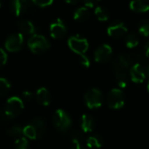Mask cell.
Wrapping results in <instances>:
<instances>
[{"instance_id": "cell-2", "label": "cell", "mask_w": 149, "mask_h": 149, "mask_svg": "<svg viewBox=\"0 0 149 149\" xmlns=\"http://www.w3.org/2000/svg\"><path fill=\"white\" fill-rule=\"evenodd\" d=\"M24 110V102L18 97H11L6 104L5 113L9 118H13L21 114Z\"/></svg>"}, {"instance_id": "cell-33", "label": "cell", "mask_w": 149, "mask_h": 149, "mask_svg": "<svg viewBox=\"0 0 149 149\" xmlns=\"http://www.w3.org/2000/svg\"><path fill=\"white\" fill-rule=\"evenodd\" d=\"M22 97H23L24 99H26V100H27V101H30V100L33 99V92H31V91H23Z\"/></svg>"}, {"instance_id": "cell-26", "label": "cell", "mask_w": 149, "mask_h": 149, "mask_svg": "<svg viewBox=\"0 0 149 149\" xmlns=\"http://www.w3.org/2000/svg\"><path fill=\"white\" fill-rule=\"evenodd\" d=\"M8 134H9V136H11L13 138H16V139H18L19 137H22V135H23V128H21L19 125L12 126L8 130Z\"/></svg>"}, {"instance_id": "cell-1", "label": "cell", "mask_w": 149, "mask_h": 149, "mask_svg": "<svg viewBox=\"0 0 149 149\" xmlns=\"http://www.w3.org/2000/svg\"><path fill=\"white\" fill-rule=\"evenodd\" d=\"M27 46L33 54H41L46 52L50 47V43L47 39L40 34H33L27 41Z\"/></svg>"}, {"instance_id": "cell-17", "label": "cell", "mask_w": 149, "mask_h": 149, "mask_svg": "<svg viewBox=\"0 0 149 149\" xmlns=\"http://www.w3.org/2000/svg\"><path fill=\"white\" fill-rule=\"evenodd\" d=\"M19 28L25 34L33 35V34H35V32H36V28H35L33 23L32 21L26 20V19L21 20L19 23Z\"/></svg>"}, {"instance_id": "cell-20", "label": "cell", "mask_w": 149, "mask_h": 149, "mask_svg": "<svg viewBox=\"0 0 149 149\" xmlns=\"http://www.w3.org/2000/svg\"><path fill=\"white\" fill-rule=\"evenodd\" d=\"M33 127V129L35 130L37 135H38V138H40L44 132H45V128H46V125H45V122L42 120V119H40V118H36V119H33V121H31L29 123Z\"/></svg>"}, {"instance_id": "cell-4", "label": "cell", "mask_w": 149, "mask_h": 149, "mask_svg": "<svg viewBox=\"0 0 149 149\" xmlns=\"http://www.w3.org/2000/svg\"><path fill=\"white\" fill-rule=\"evenodd\" d=\"M68 46L71 51L79 55L84 54L89 49V42L87 39L83 38L79 35H74L68 38Z\"/></svg>"}, {"instance_id": "cell-19", "label": "cell", "mask_w": 149, "mask_h": 149, "mask_svg": "<svg viewBox=\"0 0 149 149\" xmlns=\"http://www.w3.org/2000/svg\"><path fill=\"white\" fill-rule=\"evenodd\" d=\"M103 143L104 140L100 135H91L86 139V146L88 148H100Z\"/></svg>"}, {"instance_id": "cell-22", "label": "cell", "mask_w": 149, "mask_h": 149, "mask_svg": "<svg viewBox=\"0 0 149 149\" xmlns=\"http://www.w3.org/2000/svg\"><path fill=\"white\" fill-rule=\"evenodd\" d=\"M95 15L99 21H107L110 17L108 10L103 6H97L95 9Z\"/></svg>"}, {"instance_id": "cell-35", "label": "cell", "mask_w": 149, "mask_h": 149, "mask_svg": "<svg viewBox=\"0 0 149 149\" xmlns=\"http://www.w3.org/2000/svg\"><path fill=\"white\" fill-rule=\"evenodd\" d=\"M73 147L71 149H87L84 146L82 145V143H73Z\"/></svg>"}, {"instance_id": "cell-3", "label": "cell", "mask_w": 149, "mask_h": 149, "mask_svg": "<svg viewBox=\"0 0 149 149\" xmlns=\"http://www.w3.org/2000/svg\"><path fill=\"white\" fill-rule=\"evenodd\" d=\"M53 123L59 131L66 132L70 128L72 125V119L67 111L62 109H58L54 113Z\"/></svg>"}, {"instance_id": "cell-34", "label": "cell", "mask_w": 149, "mask_h": 149, "mask_svg": "<svg viewBox=\"0 0 149 149\" xmlns=\"http://www.w3.org/2000/svg\"><path fill=\"white\" fill-rule=\"evenodd\" d=\"M9 118L6 115L5 111L4 112H0V124L3 125L6 122V120H8Z\"/></svg>"}, {"instance_id": "cell-8", "label": "cell", "mask_w": 149, "mask_h": 149, "mask_svg": "<svg viewBox=\"0 0 149 149\" xmlns=\"http://www.w3.org/2000/svg\"><path fill=\"white\" fill-rule=\"evenodd\" d=\"M49 30L52 38L55 40L62 39L66 35L68 31L67 26L61 19H56L54 21H53L50 25Z\"/></svg>"}, {"instance_id": "cell-21", "label": "cell", "mask_w": 149, "mask_h": 149, "mask_svg": "<svg viewBox=\"0 0 149 149\" xmlns=\"http://www.w3.org/2000/svg\"><path fill=\"white\" fill-rule=\"evenodd\" d=\"M115 63H117L118 66H120L121 68L126 69L127 68H129L132 64V58L125 54H122L118 56V58L115 61Z\"/></svg>"}, {"instance_id": "cell-39", "label": "cell", "mask_w": 149, "mask_h": 149, "mask_svg": "<svg viewBox=\"0 0 149 149\" xmlns=\"http://www.w3.org/2000/svg\"><path fill=\"white\" fill-rule=\"evenodd\" d=\"M147 91H148V92H149V82H148V84H147Z\"/></svg>"}, {"instance_id": "cell-23", "label": "cell", "mask_w": 149, "mask_h": 149, "mask_svg": "<svg viewBox=\"0 0 149 149\" xmlns=\"http://www.w3.org/2000/svg\"><path fill=\"white\" fill-rule=\"evenodd\" d=\"M139 45V38L135 33H130L125 38V46L128 48H134Z\"/></svg>"}, {"instance_id": "cell-32", "label": "cell", "mask_w": 149, "mask_h": 149, "mask_svg": "<svg viewBox=\"0 0 149 149\" xmlns=\"http://www.w3.org/2000/svg\"><path fill=\"white\" fill-rule=\"evenodd\" d=\"M85 6L88 8H92L94 7L96 5H97V3L100 1V0H83Z\"/></svg>"}, {"instance_id": "cell-25", "label": "cell", "mask_w": 149, "mask_h": 149, "mask_svg": "<svg viewBox=\"0 0 149 149\" xmlns=\"http://www.w3.org/2000/svg\"><path fill=\"white\" fill-rule=\"evenodd\" d=\"M11 89V84L6 78L0 77V96L6 95Z\"/></svg>"}, {"instance_id": "cell-27", "label": "cell", "mask_w": 149, "mask_h": 149, "mask_svg": "<svg viewBox=\"0 0 149 149\" xmlns=\"http://www.w3.org/2000/svg\"><path fill=\"white\" fill-rule=\"evenodd\" d=\"M139 32L141 35L145 37L149 36V21L142 22L139 26Z\"/></svg>"}, {"instance_id": "cell-37", "label": "cell", "mask_w": 149, "mask_h": 149, "mask_svg": "<svg viewBox=\"0 0 149 149\" xmlns=\"http://www.w3.org/2000/svg\"><path fill=\"white\" fill-rule=\"evenodd\" d=\"M64 1L69 5H76L77 3H78L79 0H64Z\"/></svg>"}, {"instance_id": "cell-9", "label": "cell", "mask_w": 149, "mask_h": 149, "mask_svg": "<svg viewBox=\"0 0 149 149\" xmlns=\"http://www.w3.org/2000/svg\"><path fill=\"white\" fill-rule=\"evenodd\" d=\"M112 55V48L108 44L99 46L94 52V59L97 62H107Z\"/></svg>"}, {"instance_id": "cell-6", "label": "cell", "mask_w": 149, "mask_h": 149, "mask_svg": "<svg viewBox=\"0 0 149 149\" xmlns=\"http://www.w3.org/2000/svg\"><path fill=\"white\" fill-rule=\"evenodd\" d=\"M107 104L111 109L118 110L125 104V95L120 89H112L107 96Z\"/></svg>"}, {"instance_id": "cell-24", "label": "cell", "mask_w": 149, "mask_h": 149, "mask_svg": "<svg viewBox=\"0 0 149 149\" xmlns=\"http://www.w3.org/2000/svg\"><path fill=\"white\" fill-rule=\"evenodd\" d=\"M15 149H29V142L24 136L19 137L15 141Z\"/></svg>"}, {"instance_id": "cell-18", "label": "cell", "mask_w": 149, "mask_h": 149, "mask_svg": "<svg viewBox=\"0 0 149 149\" xmlns=\"http://www.w3.org/2000/svg\"><path fill=\"white\" fill-rule=\"evenodd\" d=\"M90 11L89 9L84 6V7H80L78 9H77L76 11L74 12L73 14V18L76 21L78 22H84L85 20H87L90 17Z\"/></svg>"}, {"instance_id": "cell-40", "label": "cell", "mask_w": 149, "mask_h": 149, "mask_svg": "<svg viewBox=\"0 0 149 149\" xmlns=\"http://www.w3.org/2000/svg\"><path fill=\"white\" fill-rule=\"evenodd\" d=\"M1 6H2V1L0 0V8H1Z\"/></svg>"}, {"instance_id": "cell-15", "label": "cell", "mask_w": 149, "mask_h": 149, "mask_svg": "<svg viewBox=\"0 0 149 149\" xmlns=\"http://www.w3.org/2000/svg\"><path fill=\"white\" fill-rule=\"evenodd\" d=\"M130 9L136 13H146L149 11V0H131Z\"/></svg>"}, {"instance_id": "cell-13", "label": "cell", "mask_w": 149, "mask_h": 149, "mask_svg": "<svg viewBox=\"0 0 149 149\" xmlns=\"http://www.w3.org/2000/svg\"><path fill=\"white\" fill-rule=\"evenodd\" d=\"M36 100L42 106H47L51 103V94L45 87H40L36 91Z\"/></svg>"}, {"instance_id": "cell-12", "label": "cell", "mask_w": 149, "mask_h": 149, "mask_svg": "<svg viewBox=\"0 0 149 149\" xmlns=\"http://www.w3.org/2000/svg\"><path fill=\"white\" fill-rule=\"evenodd\" d=\"M28 1L27 0H12L10 4L11 12L17 17L22 16L27 10Z\"/></svg>"}, {"instance_id": "cell-29", "label": "cell", "mask_w": 149, "mask_h": 149, "mask_svg": "<svg viewBox=\"0 0 149 149\" xmlns=\"http://www.w3.org/2000/svg\"><path fill=\"white\" fill-rule=\"evenodd\" d=\"M71 139L73 143H82V139H83L82 133L78 131H74L71 136Z\"/></svg>"}, {"instance_id": "cell-31", "label": "cell", "mask_w": 149, "mask_h": 149, "mask_svg": "<svg viewBox=\"0 0 149 149\" xmlns=\"http://www.w3.org/2000/svg\"><path fill=\"white\" fill-rule=\"evenodd\" d=\"M79 61L82 64V66H84V68H89L91 66V61L85 54H81L80 55Z\"/></svg>"}, {"instance_id": "cell-11", "label": "cell", "mask_w": 149, "mask_h": 149, "mask_svg": "<svg viewBox=\"0 0 149 149\" xmlns=\"http://www.w3.org/2000/svg\"><path fill=\"white\" fill-rule=\"evenodd\" d=\"M127 33V27L122 22H118L111 25L107 28V33L110 37L119 39L125 36Z\"/></svg>"}, {"instance_id": "cell-16", "label": "cell", "mask_w": 149, "mask_h": 149, "mask_svg": "<svg viewBox=\"0 0 149 149\" xmlns=\"http://www.w3.org/2000/svg\"><path fill=\"white\" fill-rule=\"evenodd\" d=\"M81 128L84 132H91L95 128V120L92 116L84 114L81 117Z\"/></svg>"}, {"instance_id": "cell-28", "label": "cell", "mask_w": 149, "mask_h": 149, "mask_svg": "<svg viewBox=\"0 0 149 149\" xmlns=\"http://www.w3.org/2000/svg\"><path fill=\"white\" fill-rule=\"evenodd\" d=\"M32 2L39 7L45 8L53 5L54 0H32Z\"/></svg>"}, {"instance_id": "cell-30", "label": "cell", "mask_w": 149, "mask_h": 149, "mask_svg": "<svg viewBox=\"0 0 149 149\" xmlns=\"http://www.w3.org/2000/svg\"><path fill=\"white\" fill-rule=\"evenodd\" d=\"M7 54L6 52L2 49V48H0V68H2L3 66L6 65V63L7 62Z\"/></svg>"}, {"instance_id": "cell-38", "label": "cell", "mask_w": 149, "mask_h": 149, "mask_svg": "<svg viewBox=\"0 0 149 149\" xmlns=\"http://www.w3.org/2000/svg\"><path fill=\"white\" fill-rule=\"evenodd\" d=\"M146 74H147V76L149 77V66H148L147 68H146Z\"/></svg>"}, {"instance_id": "cell-5", "label": "cell", "mask_w": 149, "mask_h": 149, "mask_svg": "<svg viewBox=\"0 0 149 149\" xmlns=\"http://www.w3.org/2000/svg\"><path fill=\"white\" fill-rule=\"evenodd\" d=\"M84 101L90 109L99 108L103 104V94L101 91L97 88L91 89L85 93Z\"/></svg>"}, {"instance_id": "cell-10", "label": "cell", "mask_w": 149, "mask_h": 149, "mask_svg": "<svg viewBox=\"0 0 149 149\" xmlns=\"http://www.w3.org/2000/svg\"><path fill=\"white\" fill-rule=\"evenodd\" d=\"M130 76L133 83L141 84L145 81L146 74L144 67L139 63H136L132 65L130 69Z\"/></svg>"}, {"instance_id": "cell-14", "label": "cell", "mask_w": 149, "mask_h": 149, "mask_svg": "<svg viewBox=\"0 0 149 149\" xmlns=\"http://www.w3.org/2000/svg\"><path fill=\"white\" fill-rule=\"evenodd\" d=\"M113 68L116 74V80L120 88H125L127 85V76L125 73V69L118 66L117 63L114 62Z\"/></svg>"}, {"instance_id": "cell-36", "label": "cell", "mask_w": 149, "mask_h": 149, "mask_svg": "<svg viewBox=\"0 0 149 149\" xmlns=\"http://www.w3.org/2000/svg\"><path fill=\"white\" fill-rule=\"evenodd\" d=\"M145 54H146V57L149 58V41L145 46Z\"/></svg>"}, {"instance_id": "cell-7", "label": "cell", "mask_w": 149, "mask_h": 149, "mask_svg": "<svg viewBox=\"0 0 149 149\" xmlns=\"http://www.w3.org/2000/svg\"><path fill=\"white\" fill-rule=\"evenodd\" d=\"M24 44V36L20 33H15L11 34L5 42L6 49L8 52H19L23 47Z\"/></svg>"}]
</instances>
